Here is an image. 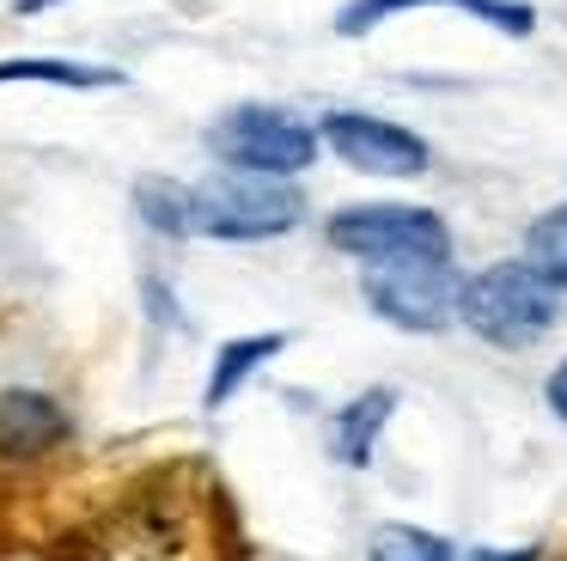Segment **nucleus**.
Returning a JSON list of instances; mask_svg holds the SVG:
<instances>
[{
    "label": "nucleus",
    "instance_id": "obj_8",
    "mask_svg": "<svg viewBox=\"0 0 567 561\" xmlns=\"http://www.w3.org/2000/svg\"><path fill=\"white\" fill-rule=\"evenodd\" d=\"M409 7H457V12H470V19L494 24V31H506V37H530V31H537V12H530L525 0H348V7L336 12V31H342V37H367L372 24L396 19V12H409Z\"/></svg>",
    "mask_w": 567,
    "mask_h": 561
},
{
    "label": "nucleus",
    "instance_id": "obj_15",
    "mask_svg": "<svg viewBox=\"0 0 567 561\" xmlns=\"http://www.w3.org/2000/svg\"><path fill=\"white\" fill-rule=\"evenodd\" d=\"M543 397H549V409H555V421H567V360L549 373V385H543Z\"/></svg>",
    "mask_w": 567,
    "mask_h": 561
},
{
    "label": "nucleus",
    "instance_id": "obj_11",
    "mask_svg": "<svg viewBox=\"0 0 567 561\" xmlns=\"http://www.w3.org/2000/svg\"><path fill=\"white\" fill-rule=\"evenodd\" d=\"M281 348H287L281 329H262V336H233V341H220V354H214V373H208V385H202V409H226V402L238 397V385H245V378L257 373L262 360H275Z\"/></svg>",
    "mask_w": 567,
    "mask_h": 561
},
{
    "label": "nucleus",
    "instance_id": "obj_13",
    "mask_svg": "<svg viewBox=\"0 0 567 561\" xmlns=\"http://www.w3.org/2000/svg\"><path fill=\"white\" fill-rule=\"evenodd\" d=\"M367 561H457V549L421 524H379L367 537Z\"/></svg>",
    "mask_w": 567,
    "mask_h": 561
},
{
    "label": "nucleus",
    "instance_id": "obj_6",
    "mask_svg": "<svg viewBox=\"0 0 567 561\" xmlns=\"http://www.w3.org/2000/svg\"><path fill=\"white\" fill-rule=\"evenodd\" d=\"M318 146H330L342 165L367 171V177H421L433 165V146L415 129L372 110H330L318 122Z\"/></svg>",
    "mask_w": 567,
    "mask_h": 561
},
{
    "label": "nucleus",
    "instance_id": "obj_1",
    "mask_svg": "<svg viewBox=\"0 0 567 561\" xmlns=\"http://www.w3.org/2000/svg\"><path fill=\"white\" fill-rule=\"evenodd\" d=\"M555 317H561L555 312V293L518 256L488 263L482 275H470L457 287V324L470 336L494 341V348H530V341H543L555 329Z\"/></svg>",
    "mask_w": 567,
    "mask_h": 561
},
{
    "label": "nucleus",
    "instance_id": "obj_4",
    "mask_svg": "<svg viewBox=\"0 0 567 561\" xmlns=\"http://www.w3.org/2000/svg\"><path fill=\"white\" fill-rule=\"evenodd\" d=\"M306 202L281 177H233L189 183V238H275L293 232Z\"/></svg>",
    "mask_w": 567,
    "mask_h": 561
},
{
    "label": "nucleus",
    "instance_id": "obj_12",
    "mask_svg": "<svg viewBox=\"0 0 567 561\" xmlns=\"http://www.w3.org/2000/svg\"><path fill=\"white\" fill-rule=\"evenodd\" d=\"M518 263H525L549 293H567V202L525 226V256H518Z\"/></svg>",
    "mask_w": 567,
    "mask_h": 561
},
{
    "label": "nucleus",
    "instance_id": "obj_17",
    "mask_svg": "<svg viewBox=\"0 0 567 561\" xmlns=\"http://www.w3.org/2000/svg\"><path fill=\"white\" fill-rule=\"evenodd\" d=\"M43 7H55V0H13V12H43Z\"/></svg>",
    "mask_w": 567,
    "mask_h": 561
},
{
    "label": "nucleus",
    "instance_id": "obj_2",
    "mask_svg": "<svg viewBox=\"0 0 567 561\" xmlns=\"http://www.w3.org/2000/svg\"><path fill=\"white\" fill-rule=\"evenodd\" d=\"M208 153L220 159L233 177H299L318 159V129L281 104H233L214 116Z\"/></svg>",
    "mask_w": 567,
    "mask_h": 561
},
{
    "label": "nucleus",
    "instance_id": "obj_5",
    "mask_svg": "<svg viewBox=\"0 0 567 561\" xmlns=\"http://www.w3.org/2000/svg\"><path fill=\"white\" fill-rule=\"evenodd\" d=\"M457 268L452 263H372L360 275V293L367 305L396 329H415V336H433L457 317Z\"/></svg>",
    "mask_w": 567,
    "mask_h": 561
},
{
    "label": "nucleus",
    "instance_id": "obj_10",
    "mask_svg": "<svg viewBox=\"0 0 567 561\" xmlns=\"http://www.w3.org/2000/svg\"><path fill=\"white\" fill-rule=\"evenodd\" d=\"M0 85H55V92H111L128 85L123 68H99V61H62V55H7L0 61Z\"/></svg>",
    "mask_w": 567,
    "mask_h": 561
},
{
    "label": "nucleus",
    "instance_id": "obj_3",
    "mask_svg": "<svg viewBox=\"0 0 567 561\" xmlns=\"http://www.w3.org/2000/svg\"><path fill=\"white\" fill-rule=\"evenodd\" d=\"M323 238L342 256L360 263H445L452 256V232L433 207H409V202H360V207H336Z\"/></svg>",
    "mask_w": 567,
    "mask_h": 561
},
{
    "label": "nucleus",
    "instance_id": "obj_9",
    "mask_svg": "<svg viewBox=\"0 0 567 561\" xmlns=\"http://www.w3.org/2000/svg\"><path fill=\"white\" fill-rule=\"evenodd\" d=\"M396 415V390H384V385H372V390H360L354 402H342L336 409V421H330V451L342 463H354V470H367L372 463V446H379V434H384V421Z\"/></svg>",
    "mask_w": 567,
    "mask_h": 561
},
{
    "label": "nucleus",
    "instance_id": "obj_7",
    "mask_svg": "<svg viewBox=\"0 0 567 561\" xmlns=\"http://www.w3.org/2000/svg\"><path fill=\"white\" fill-rule=\"evenodd\" d=\"M74 421L50 390H0V458L7 463H38L55 446H68Z\"/></svg>",
    "mask_w": 567,
    "mask_h": 561
},
{
    "label": "nucleus",
    "instance_id": "obj_14",
    "mask_svg": "<svg viewBox=\"0 0 567 561\" xmlns=\"http://www.w3.org/2000/svg\"><path fill=\"white\" fill-rule=\"evenodd\" d=\"M135 207L153 232L165 238H189V183H172V177H141L135 183Z\"/></svg>",
    "mask_w": 567,
    "mask_h": 561
},
{
    "label": "nucleus",
    "instance_id": "obj_16",
    "mask_svg": "<svg viewBox=\"0 0 567 561\" xmlns=\"http://www.w3.org/2000/svg\"><path fill=\"white\" fill-rule=\"evenodd\" d=\"M470 561H537V549H476Z\"/></svg>",
    "mask_w": 567,
    "mask_h": 561
}]
</instances>
